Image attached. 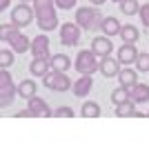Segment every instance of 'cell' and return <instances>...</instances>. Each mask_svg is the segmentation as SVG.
<instances>
[{
    "mask_svg": "<svg viewBox=\"0 0 149 149\" xmlns=\"http://www.w3.org/2000/svg\"><path fill=\"white\" fill-rule=\"evenodd\" d=\"M33 13H36L38 27L42 31H54L58 27V16H56V2L54 0H33Z\"/></svg>",
    "mask_w": 149,
    "mask_h": 149,
    "instance_id": "obj_1",
    "label": "cell"
},
{
    "mask_svg": "<svg viewBox=\"0 0 149 149\" xmlns=\"http://www.w3.org/2000/svg\"><path fill=\"white\" fill-rule=\"evenodd\" d=\"M98 67H100L98 56H96L91 49L80 51L78 58H76V69H78V74H82V76H91L93 71H98Z\"/></svg>",
    "mask_w": 149,
    "mask_h": 149,
    "instance_id": "obj_2",
    "label": "cell"
},
{
    "mask_svg": "<svg viewBox=\"0 0 149 149\" xmlns=\"http://www.w3.org/2000/svg\"><path fill=\"white\" fill-rule=\"evenodd\" d=\"M102 18H100V13L91 7H80V9H76V25L82 27V29H93L96 25H100Z\"/></svg>",
    "mask_w": 149,
    "mask_h": 149,
    "instance_id": "obj_3",
    "label": "cell"
},
{
    "mask_svg": "<svg viewBox=\"0 0 149 149\" xmlns=\"http://www.w3.org/2000/svg\"><path fill=\"white\" fill-rule=\"evenodd\" d=\"M16 91H18V89L13 87V80H11V76H9V71L0 69V107L11 105Z\"/></svg>",
    "mask_w": 149,
    "mask_h": 149,
    "instance_id": "obj_4",
    "label": "cell"
},
{
    "mask_svg": "<svg viewBox=\"0 0 149 149\" xmlns=\"http://www.w3.org/2000/svg\"><path fill=\"white\" fill-rule=\"evenodd\" d=\"M36 18V13H33V7H29L27 2H20L18 7H13L11 9V22L16 27H27L31 20Z\"/></svg>",
    "mask_w": 149,
    "mask_h": 149,
    "instance_id": "obj_5",
    "label": "cell"
},
{
    "mask_svg": "<svg viewBox=\"0 0 149 149\" xmlns=\"http://www.w3.org/2000/svg\"><path fill=\"white\" fill-rule=\"evenodd\" d=\"M42 78H45V87L54 89V91H67L71 87V80L65 76V71H49Z\"/></svg>",
    "mask_w": 149,
    "mask_h": 149,
    "instance_id": "obj_6",
    "label": "cell"
},
{
    "mask_svg": "<svg viewBox=\"0 0 149 149\" xmlns=\"http://www.w3.org/2000/svg\"><path fill=\"white\" fill-rule=\"evenodd\" d=\"M80 40V27L76 22H65L60 27V42L65 47H76Z\"/></svg>",
    "mask_w": 149,
    "mask_h": 149,
    "instance_id": "obj_7",
    "label": "cell"
},
{
    "mask_svg": "<svg viewBox=\"0 0 149 149\" xmlns=\"http://www.w3.org/2000/svg\"><path fill=\"white\" fill-rule=\"evenodd\" d=\"M111 49H113V45H111V40H109V36H100V38H93V40H91V51L98 58L109 56Z\"/></svg>",
    "mask_w": 149,
    "mask_h": 149,
    "instance_id": "obj_8",
    "label": "cell"
},
{
    "mask_svg": "<svg viewBox=\"0 0 149 149\" xmlns=\"http://www.w3.org/2000/svg\"><path fill=\"white\" fill-rule=\"evenodd\" d=\"M31 54L33 58H49V38L38 36L31 40Z\"/></svg>",
    "mask_w": 149,
    "mask_h": 149,
    "instance_id": "obj_9",
    "label": "cell"
},
{
    "mask_svg": "<svg viewBox=\"0 0 149 149\" xmlns=\"http://www.w3.org/2000/svg\"><path fill=\"white\" fill-rule=\"evenodd\" d=\"M9 45H11V51H16V54H25L27 49H31L29 38H27L25 33H20V31H16V33L9 38Z\"/></svg>",
    "mask_w": 149,
    "mask_h": 149,
    "instance_id": "obj_10",
    "label": "cell"
},
{
    "mask_svg": "<svg viewBox=\"0 0 149 149\" xmlns=\"http://www.w3.org/2000/svg\"><path fill=\"white\" fill-rule=\"evenodd\" d=\"M136 58H138V49H136V45L125 42L123 47L118 49V62H123V65H131V62H136Z\"/></svg>",
    "mask_w": 149,
    "mask_h": 149,
    "instance_id": "obj_11",
    "label": "cell"
},
{
    "mask_svg": "<svg viewBox=\"0 0 149 149\" xmlns=\"http://www.w3.org/2000/svg\"><path fill=\"white\" fill-rule=\"evenodd\" d=\"M91 87H93L91 76H80V80H76L74 85H71V89H74V93L78 96V98H85V96H89Z\"/></svg>",
    "mask_w": 149,
    "mask_h": 149,
    "instance_id": "obj_12",
    "label": "cell"
},
{
    "mask_svg": "<svg viewBox=\"0 0 149 149\" xmlns=\"http://www.w3.org/2000/svg\"><path fill=\"white\" fill-rule=\"evenodd\" d=\"M29 111L31 116H51V109L47 107V102L42 98H38V96L29 98Z\"/></svg>",
    "mask_w": 149,
    "mask_h": 149,
    "instance_id": "obj_13",
    "label": "cell"
},
{
    "mask_svg": "<svg viewBox=\"0 0 149 149\" xmlns=\"http://www.w3.org/2000/svg\"><path fill=\"white\" fill-rule=\"evenodd\" d=\"M129 100L131 102H147L149 100V85H134L129 89Z\"/></svg>",
    "mask_w": 149,
    "mask_h": 149,
    "instance_id": "obj_14",
    "label": "cell"
},
{
    "mask_svg": "<svg viewBox=\"0 0 149 149\" xmlns=\"http://www.w3.org/2000/svg\"><path fill=\"white\" fill-rule=\"evenodd\" d=\"M100 74L102 76H116V74H120V62H116L113 58H109V56H105L102 60H100Z\"/></svg>",
    "mask_w": 149,
    "mask_h": 149,
    "instance_id": "obj_15",
    "label": "cell"
},
{
    "mask_svg": "<svg viewBox=\"0 0 149 149\" xmlns=\"http://www.w3.org/2000/svg\"><path fill=\"white\" fill-rule=\"evenodd\" d=\"M49 60L47 58H33V62L29 65V71L33 76H45V74H49Z\"/></svg>",
    "mask_w": 149,
    "mask_h": 149,
    "instance_id": "obj_16",
    "label": "cell"
},
{
    "mask_svg": "<svg viewBox=\"0 0 149 149\" xmlns=\"http://www.w3.org/2000/svg\"><path fill=\"white\" fill-rule=\"evenodd\" d=\"M120 22L116 18H102V22H100V29H102V33L105 36H116V33H120Z\"/></svg>",
    "mask_w": 149,
    "mask_h": 149,
    "instance_id": "obj_17",
    "label": "cell"
},
{
    "mask_svg": "<svg viewBox=\"0 0 149 149\" xmlns=\"http://www.w3.org/2000/svg\"><path fill=\"white\" fill-rule=\"evenodd\" d=\"M138 36H140L138 27H134V25H123V27H120V38H123L125 42H129V45H136Z\"/></svg>",
    "mask_w": 149,
    "mask_h": 149,
    "instance_id": "obj_18",
    "label": "cell"
},
{
    "mask_svg": "<svg viewBox=\"0 0 149 149\" xmlns=\"http://www.w3.org/2000/svg\"><path fill=\"white\" fill-rule=\"evenodd\" d=\"M118 78H120V82H123V87H127V89H131L134 85H138V74L134 69H120Z\"/></svg>",
    "mask_w": 149,
    "mask_h": 149,
    "instance_id": "obj_19",
    "label": "cell"
},
{
    "mask_svg": "<svg viewBox=\"0 0 149 149\" xmlns=\"http://www.w3.org/2000/svg\"><path fill=\"white\" fill-rule=\"evenodd\" d=\"M49 65H51V69H54V71H67L69 65H71V60H69L65 54H58V56H54V58L49 60Z\"/></svg>",
    "mask_w": 149,
    "mask_h": 149,
    "instance_id": "obj_20",
    "label": "cell"
},
{
    "mask_svg": "<svg viewBox=\"0 0 149 149\" xmlns=\"http://www.w3.org/2000/svg\"><path fill=\"white\" fill-rule=\"evenodd\" d=\"M18 93L22 98H31V96H36V82L33 80H22L18 85Z\"/></svg>",
    "mask_w": 149,
    "mask_h": 149,
    "instance_id": "obj_21",
    "label": "cell"
},
{
    "mask_svg": "<svg viewBox=\"0 0 149 149\" xmlns=\"http://www.w3.org/2000/svg\"><path fill=\"white\" fill-rule=\"evenodd\" d=\"M127 100H129V89L127 87H120V89H116V91L111 93V102L116 107L123 105V102H127Z\"/></svg>",
    "mask_w": 149,
    "mask_h": 149,
    "instance_id": "obj_22",
    "label": "cell"
},
{
    "mask_svg": "<svg viewBox=\"0 0 149 149\" xmlns=\"http://www.w3.org/2000/svg\"><path fill=\"white\" fill-rule=\"evenodd\" d=\"M120 9H123L125 16H134V13L140 11V5H138L136 0H123V2H120Z\"/></svg>",
    "mask_w": 149,
    "mask_h": 149,
    "instance_id": "obj_23",
    "label": "cell"
},
{
    "mask_svg": "<svg viewBox=\"0 0 149 149\" xmlns=\"http://www.w3.org/2000/svg\"><path fill=\"white\" fill-rule=\"evenodd\" d=\"M82 116H87V118H93V116H100V107L96 105V102H85L82 105Z\"/></svg>",
    "mask_w": 149,
    "mask_h": 149,
    "instance_id": "obj_24",
    "label": "cell"
},
{
    "mask_svg": "<svg viewBox=\"0 0 149 149\" xmlns=\"http://www.w3.org/2000/svg\"><path fill=\"white\" fill-rule=\"evenodd\" d=\"M13 65V51L9 49H0V69H7Z\"/></svg>",
    "mask_w": 149,
    "mask_h": 149,
    "instance_id": "obj_25",
    "label": "cell"
},
{
    "mask_svg": "<svg viewBox=\"0 0 149 149\" xmlns=\"http://www.w3.org/2000/svg\"><path fill=\"white\" fill-rule=\"evenodd\" d=\"M16 31H18V27L13 25V22L11 25H0V40H7V42H9V38H11Z\"/></svg>",
    "mask_w": 149,
    "mask_h": 149,
    "instance_id": "obj_26",
    "label": "cell"
},
{
    "mask_svg": "<svg viewBox=\"0 0 149 149\" xmlns=\"http://www.w3.org/2000/svg\"><path fill=\"white\" fill-rule=\"evenodd\" d=\"M134 102L131 100H127V102H123V105L116 107V116H134Z\"/></svg>",
    "mask_w": 149,
    "mask_h": 149,
    "instance_id": "obj_27",
    "label": "cell"
},
{
    "mask_svg": "<svg viewBox=\"0 0 149 149\" xmlns=\"http://www.w3.org/2000/svg\"><path fill=\"white\" fill-rule=\"evenodd\" d=\"M136 67H138V71H149V54H138Z\"/></svg>",
    "mask_w": 149,
    "mask_h": 149,
    "instance_id": "obj_28",
    "label": "cell"
},
{
    "mask_svg": "<svg viewBox=\"0 0 149 149\" xmlns=\"http://www.w3.org/2000/svg\"><path fill=\"white\" fill-rule=\"evenodd\" d=\"M54 2H56V7L62 9V11H65V9H76V0H54Z\"/></svg>",
    "mask_w": 149,
    "mask_h": 149,
    "instance_id": "obj_29",
    "label": "cell"
},
{
    "mask_svg": "<svg viewBox=\"0 0 149 149\" xmlns=\"http://www.w3.org/2000/svg\"><path fill=\"white\" fill-rule=\"evenodd\" d=\"M140 20H143V25L149 29V5H140Z\"/></svg>",
    "mask_w": 149,
    "mask_h": 149,
    "instance_id": "obj_30",
    "label": "cell"
},
{
    "mask_svg": "<svg viewBox=\"0 0 149 149\" xmlns=\"http://www.w3.org/2000/svg\"><path fill=\"white\" fill-rule=\"evenodd\" d=\"M56 116H65V118H71V116H74V109H71V107H60V109H56Z\"/></svg>",
    "mask_w": 149,
    "mask_h": 149,
    "instance_id": "obj_31",
    "label": "cell"
},
{
    "mask_svg": "<svg viewBox=\"0 0 149 149\" xmlns=\"http://www.w3.org/2000/svg\"><path fill=\"white\" fill-rule=\"evenodd\" d=\"M9 5H11V0H0V11L9 9Z\"/></svg>",
    "mask_w": 149,
    "mask_h": 149,
    "instance_id": "obj_32",
    "label": "cell"
},
{
    "mask_svg": "<svg viewBox=\"0 0 149 149\" xmlns=\"http://www.w3.org/2000/svg\"><path fill=\"white\" fill-rule=\"evenodd\" d=\"M105 0H91V5H102Z\"/></svg>",
    "mask_w": 149,
    "mask_h": 149,
    "instance_id": "obj_33",
    "label": "cell"
},
{
    "mask_svg": "<svg viewBox=\"0 0 149 149\" xmlns=\"http://www.w3.org/2000/svg\"><path fill=\"white\" fill-rule=\"evenodd\" d=\"M20 2H27V5H29V2H33V0H20Z\"/></svg>",
    "mask_w": 149,
    "mask_h": 149,
    "instance_id": "obj_34",
    "label": "cell"
},
{
    "mask_svg": "<svg viewBox=\"0 0 149 149\" xmlns=\"http://www.w3.org/2000/svg\"><path fill=\"white\" fill-rule=\"evenodd\" d=\"M113 2H118V5H120V2H123V0H113Z\"/></svg>",
    "mask_w": 149,
    "mask_h": 149,
    "instance_id": "obj_35",
    "label": "cell"
}]
</instances>
